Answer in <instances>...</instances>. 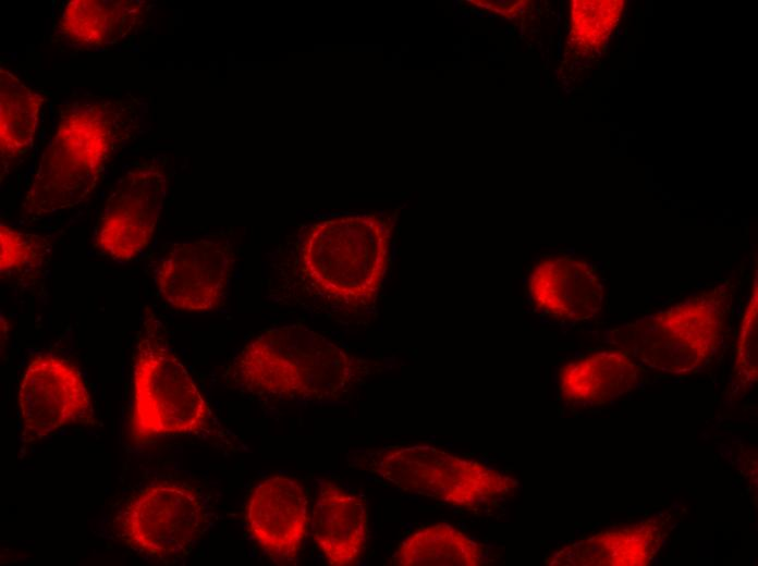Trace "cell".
<instances>
[{"instance_id": "cell-8", "label": "cell", "mask_w": 758, "mask_h": 566, "mask_svg": "<svg viewBox=\"0 0 758 566\" xmlns=\"http://www.w3.org/2000/svg\"><path fill=\"white\" fill-rule=\"evenodd\" d=\"M167 176L155 162L126 172L108 197L94 243L119 261L136 258L151 242L166 196Z\"/></svg>"}, {"instance_id": "cell-6", "label": "cell", "mask_w": 758, "mask_h": 566, "mask_svg": "<svg viewBox=\"0 0 758 566\" xmlns=\"http://www.w3.org/2000/svg\"><path fill=\"white\" fill-rule=\"evenodd\" d=\"M372 470L400 490L460 508L512 495L518 482L480 462L429 445L395 447L372 457Z\"/></svg>"}, {"instance_id": "cell-19", "label": "cell", "mask_w": 758, "mask_h": 566, "mask_svg": "<svg viewBox=\"0 0 758 566\" xmlns=\"http://www.w3.org/2000/svg\"><path fill=\"white\" fill-rule=\"evenodd\" d=\"M46 237L0 224V271L12 275L38 268L50 253Z\"/></svg>"}, {"instance_id": "cell-4", "label": "cell", "mask_w": 758, "mask_h": 566, "mask_svg": "<svg viewBox=\"0 0 758 566\" xmlns=\"http://www.w3.org/2000/svg\"><path fill=\"white\" fill-rule=\"evenodd\" d=\"M208 409L185 367L170 350L154 316L137 335L130 435L134 443L196 432Z\"/></svg>"}, {"instance_id": "cell-17", "label": "cell", "mask_w": 758, "mask_h": 566, "mask_svg": "<svg viewBox=\"0 0 758 566\" xmlns=\"http://www.w3.org/2000/svg\"><path fill=\"white\" fill-rule=\"evenodd\" d=\"M44 98L20 77L0 69L1 177L33 146Z\"/></svg>"}, {"instance_id": "cell-15", "label": "cell", "mask_w": 758, "mask_h": 566, "mask_svg": "<svg viewBox=\"0 0 758 566\" xmlns=\"http://www.w3.org/2000/svg\"><path fill=\"white\" fill-rule=\"evenodd\" d=\"M145 8L138 0H72L61 13L57 34L73 47L111 46L139 27Z\"/></svg>"}, {"instance_id": "cell-5", "label": "cell", "mask_w": 758, "mask_h": 566, "mask_svg": "<svg viewBox=\"0 0 758 566\" xmlns=\"http://www.w3.org/2000/svg\"><path fill=\"white\" fill-rule=\"evenodd\" d=\"M726 291L716 287L613 332L635 359L670 373L698 369L716 353L729 309Z\"/></svg>"}, {"instance_id": "cell-20", "label": "cell", "mask_w": 758, "mask_h": 566, "mask_svg": "<svg viewBox=\"0 0 758 566\" xmlns=\"http://www.w3.org/2000/svg\"><path fill=\"white\" fill-rule=\"evenodd\" d=\"M735 371L745 383L757 378V302L748 307L742 325Z\"/></svg>"}, {"instance_id": "cell-22", "label": "cell", "mask_w": 758, "mask_h": 566, "mask_svg": "<svg viewBox=\"0 0 758 566\" xmlns=\"http://www.w3.org/2000/svg\"><path fill=\"white\" fill-rule=\"evenodd\" d=\"M595 51L601 57L602 52L599 50V48H596Z\"/></svg>"}, {"instance_id": "cell-11", "label": "cell", "mask_w": 758, "mask_h": 566, "mask_svg": "<svg viewBox=\"0 0 758 566\" xmlns=\"http://www.w3.org/2000/svg\"><path fill=\"white\" fill-rule=\"evenodd\" d=\"M307 496L293 479L276 476L254 489L247 504L249 532L278 562L293 561L307 532Z\"/></svg>"}, {"instance_id": "cell-18", "label": "cell", "mask_w": 758, "mask_h": 566, "mask_svg": "<svg viewBox=\"0 0 758 566\" xmlns=\"http://www.w3.org/2000/svg\"><path fill=\"white\" fill-rule=\"evenodd\" d=\"M487 549L448 524L423 527L400 544L393 556L399 566H479Z\"/></svg>"}, {"instance_id": "cell-23", "label": "cell", "mask_w": 758, "mask_h": 566, "mask_svg": "<svg viewBox=\"0 0 758 566\" xmlns=\"http://www.w3.org/2000/svg\"><path fill=\"white\" fill-rule=\"evenodd\" d=\"M622 34H623V29L622 28L618 29V36H621Z\"/></svg>"}, {"instance_id": "cell-13", "label": "cell", "mask_w": 758, "mask_h": 566, "mask_svg": "<svg viewBox=\"0 0 758 566\" xmlns=\"http://www.w3.org/2000/svg\"><path fill=\"white\" fill-rule=\"evenodd\" d=\"M313 532L328 564H355L367 542L366 503L331 482L322 483L313 509Z\"/></svg>"}, {"instance_id": "cell-9", "label": "cell", "mask_w": 758, "mask_h": 566, "mask_svg": "<svg viewBox=\"0 0 758 566\" xmlns=\"http://www.w3.org/2000/svg\"><path fill=\"white\" fill-rule=\"evenodd\" d=\"M19 405L23 442L42 439L69 423L93 421L90 396L81 373L52 355H38L28 364Z\"/></svg>"}, {"instance_id": "cell-2", "label": "cell", "mask_w": 758, "mask_h": 566, "mask_svg": "<svg viewBox=\"0 0 758 566\" xmlns=\"http://www.w3.org/2000/svg\"><path fill=\"white\" fill-rule=\"evenodd\" d=\"M349 355L301 325L261 333L240 353L235 380L248 391L314 399L339 395L352 378Z\"/></svg>"}, {"instance_id": "cell-10", "label": "cell", "mask_w": 758, "mask_h": 566, "mask_svg": "<svg viewBox=\"0 0 758 566\" xmlns=\"http://www.w3.org/2000/svg\"><path fill=\"white\" fill-rule=\"evenodd\" d=\"M231 268L232 254L223 243H182L160 260L155 281L162 298L173 307L207 311L222 303Z\"/></svg>"}, {"instance_id": "cell-1", "label": "cell", "mask_w": 758, "mask_h": 566, "mask_svg": "<svg viewBox=\"0 0 758 566\" xmlns=\"http://www.w3.org/2000/svg\"><path fill=\"white\" fill-rule=\"evenodd\" d=\"M136 127L134 103L125 99L64 104L21 204L22 217L34 220L78 205Z\"/></svg>"}, {"instance_id": "cell-21", "label": "cell", "mask_w": 758, "mask_h": 566, "mask_svg": "<svg viewBox=\"0 0 758 566\" xmlns=\"http://www.w3.org/2000/svg\"><path fill=\"white\" fill-rule=\"evenodd\" d=\"M609 47H610V44H609V42H606V44H604V48H603V49H604V50H608V49H609Z\"/></svg>"}, {"instance_id": "cell-7", "label": "cell", "mask_w": 758, "mask_h": 566, "mask_svg": "<svg viewBox=\"0 0 758 566\" xmlns=\"http://www.w3.org/2000/svg\"><path fill=\"white\" fill-rule=\"evenodd\" d=\"M205 507L197 494L179 484L149 485L119 516V536L133 550L167 559L179 557L200 536Z\"/></svg>"}, {"instance_id": "cell-12", "label": "cell", "mask_w": 758, "mask_h": 566, "mask_svg": "<svg viewBox=\"0 0 758 566\" xmlns=\"http://www.w3.org/2000/svg\"><path fill=\"white\" fill-rule=\"evenodd\" d=\"M528 291L537 309L567 322L592 317L603 297L595 268L568 256L540 261L530 273Z\"/></svg>"}, {"instance_id": "cell-14", "label": "cell", "mask_w": 758, "mask_h": 566, "mask_svg": "<svg viewBox=\"0 0 758 566\" xmlns=\"http://www.w3.org/2000/svg\"><path fill=\"white\" fill-rule=\"evenodd\" d=\"M663 539V522L650 518L600 531L557 551L551 566H645L650 564Z\"/></svg>"}, {"instance_id": "cell-16", "label": "cell", "mask_w": 758, "mask_h": 566, "mask_svg": "<svg viewBox=\"0 0 758 566\" xmlns=\"http://www.w3.org/2000/svg\"><path fill=\"white\" fill-rule=\"evenodd\" d=\"M639 372L627 353L599 352L564 365L559 371V390L570 403L603 404L629 392Z\"/></svg>"}, {"instance_id": "cell-3", "label": "cell", "mask_w": 758, "mask_h": 566, "mask_svg": "<svg viewBox=\"0 0 758 566\" xmlns=\"http://www.w3.org/2000/svg\"><path fill=\"white\" fill-rule=\"evenodd\" d=\"M390 231L375 216L342 217L311 227L299 255V271L330 300L367 305L376 297L389 259Z\"/></svg>"}]
</instances>
